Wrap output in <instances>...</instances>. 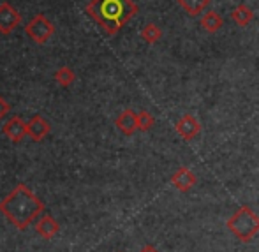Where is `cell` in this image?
<instances>
[{"label": "cell", "instance_id": "1", "mask_svg": "<svg viewBox=\"0 0 259 252\" xmlns=\"http://www.w3.org/2000/svg\"><path fill=\"white\" fill-rule=\"evenodd\" d=\"M42 212H45V203L25 184H18L0 201V214L20 231H25Z\"/></svg>", "mask_w": 259, "mask_h": 252}, {"label": "cell", "instance_id": "2", "mask_svg": "<svg viewBox=\"0 0 259 252\" xmlns=\"http://www.w3.org/2000/svg\"><path fill=\"white\" fill-rule=\"evenodd\" d=\"M85 13L106 35H115L138 14V6L134 0H90Z\"/></svg>", "mask_w": 259, "mask_h": 252}, {"label": "cell", "instance_id": "3", "mask_svg": "<svg viewBox=\"0 0 259 252\" xmlns=\"http://www.w3.org/2000/svg\"><path fill=\"white\" fill-rule=\"evenodd\" d=\"M226 226L240 242L247 243L259 233V215L250 206L243 204L228 219Z\"/></svg>", "mask_w": 259, "mask_h": 252}, {"label": "cell", "instance_id": "4", "mask_svg": "<svg viewBox=\"0 0 259 252\" xmlns=\"http://www.w3.org/2000/svg\"><path fill=\"white\" fill-rule=\"evenodd\" d=\"M27 35L35 43V45H46L50 41V37L55 34V25L45 14H35L25 27Z\"/></svg>", "mask_w": 259, "mask_h": 252}, {"label": "cell", "instance_id": "5", "mask_svg": "<svg viewBox=\"0 0 259 252\" xmlns=\"http://www.w3.org/2000/svg\"><path fill=\"white\" fill-rule=\"evenodd\" d=\"M2 133L9 141H13V143H20V141H23L25 136H28L27 122H25L21 116L14 115V116H11V118H7L6 122H4Z\"/></svg>", "mask_w": 259, "mask_h": 252}, {"label": "cell", "instance_id": "6", "mask_svg": "<svg viewBox=\"0 0 259 252\" xmlns=\"http://www.w3.org/2000/svg\"><path fill=\"white\" fill-rule=\"evenodd\" d=\"M21 23V14L9 2L0 4V34L9 35Z\"/></svg>", "mask_w": 259, "mask_h": 252}, {"label": "cell", "instance_id": "7", "mask_svg": "<svg viewBox=\"0 0 259 252\" xmlns=\"http://www.w3.org/2000/svg\"><path fill=\"white\" fill-rule=\"evenodd\" d=\"M175 131H177L182 140L191 141L201 133V123H199V120L194 115L187 113V115L180 116V120L175 123Z\"/></svg>", "mask_w": 259, "mask_h": 252}, {"label": "cell", "instance_id": "8", "mask_svg": "<svg viewBox=\"0 0 259 252\" xmlns=\"http://www.w3.org/2000/svg\"><path fill=\"white\" fill-rule=\"evenodd\" d=\"M171 184L180 192H189L198 184V178H196V175L192 173L189 167H178V170L171 175Z\"/></svg>", "mask_w": 259, "mask_h": 252}, {"label": "cell", "instance_id": "9", "mask_svg": "<svg viewBox=\"0 0 259 252\" xmlns=\"http://www.w3.org/2000/svg\"><path fill=\"white\" fill-rule=\"evenodd\" d=\"M50 131H52V125L42 115H34L27 122V133L34 141H42L50 134Z\"/></svg>", "mask_w": 259, "mask_h": 252}, {"label": "cell", "instance_id": "10", "mask_svg": "<svg viewBox=\"0 0 259 252\" xmlns=\"http://www.w3.org/2000/svg\"><path fill=\"white\" fill-rule=\"evenodd\" d=\"M115 127L123 136H133L138 131V113L133 109H123L115 118Z\"/></svg>", "mask_w": 259, "mask_h": 252}, {"label": "cell", "instance_id": "11", "mask_svg": "<svg viewBox=\"0 0 259 252\" xmlns=\"http://www.w3.org/2000/svg\"><path fill=\"white\" fill-rule=\"evenodd\" d=\"M35 233L45 240H52L53 236H57L60 233V222L57 219H53L52 215L45 214L35 222Z\"/></svg>", "mask_w": 259, "mask_h": 252}, {"label": "cell", "instance_id": "12", "mask_svg": "<svg viewBox=\"0 0 259 252\" xmlns=\"http://www.w3.org/2000/svg\"><path fill=\"white\" fill-rule=\"evenodd\" d=\"M231 18L238 27H247V25L254 20V11L250 9L247 4H238V6L233 9Z\"/></svg>", "mask_w": 259, "mask_h": 252}, {"label": "cell", "instance_id": "13", "mask_svg": "<svg viewBox=\"0 0 259 252\" xmlns=\"http://www.w3.org/2000/svg\"><path fill=\"white\" fill-rule=\"evenodd\" d=\"M222 25H224V20L222 16L217 13V11H206L201 18V27L205 28L208 34H215L217 30H221Z\"/></svg>", "mask_w": 259, "mask_h": 252}, {"label": "cell", "instance_id": "14", "mask_svg": "<svg viewBox=\"0 0 259 252\" xmlns=\"http://www.w3.org/2000/svg\"><path fill=\"white\" fill-rule=\"evenodd\" d=\"M210 2L211 0H178V4H180L182 9H184L187 14H191V16H198V14H201L203 11L210 6Z\"/></svg>", "mask_w": 259, "mask_h": 252}, {"label": "cell", "instance_id": "15", "mask_svg": "<svg viewBox=\"0 0 259 252\" xmlns=\"http://www.w3.org/2000/svg\"><path fill=\"white\" fill-rule=\"evenodd\" d=\"M140 35H141V39H143L145 43H148V45H155V43L162 37V30L159 28V25L147 23L143 28H141Z\"/></svg>", "mask_w": 259, "mask_h": 252}, {"label": "cell", "instance_id": "16", "mask_svg": "<svg viewBox=\"0 0 259 252\" xmlns=\"http://www.w3.org/2000/svg\"><path fill=\"white\" fill-rule=\"evenodd\" d=\"M53 78H55V81H57L60 87H71L72 83L76 81V72L72 71L71 67L64 65V67H60L57 72H55Z\"/></svg>", "mask_w": 259, "mask_h": 252}, {"label": "cell", "instance_id": "17", "mask_svg": "<svg viewBox=\"0 0 259 252\" xmlns=\"http://www.w3.org/2000/svg\"><path fill=\"white\" fill-rule=\"evenodd\" d=\"M155 125V118L152 113L148 111H140L138 113V131H143V133H147V131H150L152 127Z\"/></svg>", "mask_w": 259, "mask_h": 252}, {"label": "cell", "instance_id": "18", "mask_svg": "<svg viewBox=\"0 0 259 252\" xmlns=\"http://www.w3.org/2000/svg\"><path fill=\"white\" fill-rule=\"evenodd\" d=\"M9 111H11L9 102H7L6 99H4L2 96H0V122H2V120L6 118L7 115H9Z\"/></svg>", "mask_w": 259, "mask_h": 252}, {"label": "cell", "instance_id": "19", "mask_svg": "<svg viewBox=\"0 0 259 252\" xmlns=\"http://www.w3.org/2000/svg\"><path fill=\"white\" fill-rule=\"evenodd\" d=\"M140 252H159V250H157L154 245H145Z\"/></svg>", "mask_w": 259, "mask_h": 252}]
</instances>
